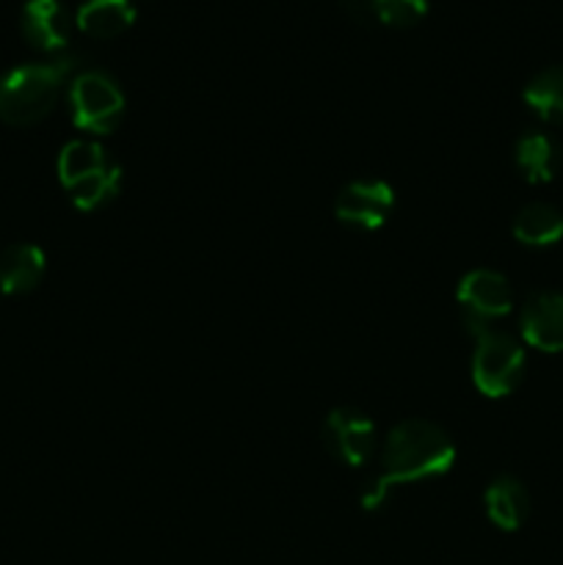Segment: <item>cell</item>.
I'll return each mask as SVG.
<instances>
[{"mask_svg":"<svg viewBox=\"0 0 563 565\" xmlns=\"http://www.w3.org/2000/svg\"><path fill=\"white\" fill-rule=\"evenodd\" d=\"M456 461V445L439 425L428 419H406L390 430L381 450V472L362 494L364 511H379L401 486L442 478Z\"/></svg>","mask_w":563,"mask_h":565,"instance_id":"cell-1","label":"cell"},{"mask_svg":"<svg viewBox=\"0 0 563 565\" xmlns=\"http://www.w3.org/2000/svg\"><path fill=\"white\" fill-rule=\"evenodd\" d=\"M75 70V58L61 55L44 64H25L0 77V121L11 127L39 125L53 114L61 88Z\"/></svg>","mask_w":563,"mask_h":565,"instance_id":"cell-2","label":"cell"},{"mask_svg":"<svg viewBox=\"0 0 563 565\" xmlns=\"http://www.w3.org/2000/svg\"><path fill=\"white\" fill-rule=\"evenodd\" d=\"M59 180L83 213L99 210L119 193L121 166L97 141H70L59 154Z\"/></svg>","mask_w":563,"mask_h":565,"instance_id":"cell-3","label":"cell"},{"mask_svg":"<svg viewBox=\"0 0 563 565\" xmlns=\"http://www.w3.org/2000/svg\"><path fill=\"white\" fill-rule=\"evenodd\" d=\"M475 353H472V384L480 395L491 397H508L517 392L522 384L524 367V348L513 340L506 331H495L491 326L486 329H475Z\"/></svg>","mask_w":563,"mask_h":565,"instance_id":"cell-4","label":"cell"},{"mask_svg":"<svg viewBox=\"0 0 563 565\" xmlns=\"http://www.w3.org/2000/svg\"><path fill=\"white\" fill-rule=\"evenodd\" d=\"M72 121L94 136H108L125 116V94L108 72H83L70 86Z\"/></svg>","mask_w":563,"mask_h":565,"instance_id":"cell-5","label":"cell"},{"mask_svg":"<svg viewBox=\"0 0 563 565\" xmlns=\"http://www.w3.org/2000/svg\"><path fill=\"white\" fill-rule=\"evenodd\" d=\"M458 307H461V320L469 331L486 329L491 320L502 318L513 309L511 285L502 274L489 268H475L458 281Z\"/></svg>","mask_w":563,"mask_h":565,"instance_id":"cell-6","label":"cell"},{"mask_svg":"<svg viewBox=\"0 0 563 565\" xmlns=\"http://www.w3.org/2000/svg\"><path fill=\"white\" fill-rule=\"evenodd\" d=\"M326 450L346 467H364L375 450V425L359 408L342 406L329 412L323 423Z\"/></svg>","mask_w":563,"mask_h":565,"instance_id":"cell-7","label":"cell"},{"mask_svg":"<svg viewBox=\"0 0 563 565\" xmlns=\"http://www.w3.org/2000/svg\"><path fill=\"white\" fill-rule=\"evenodd\" d=\"M395 207V191L384 180H357L348 182L334 202V215L340 224L353 230L373 232L384 226Z\"/></svg>","mask_w":563,"mask_h":565,"instance_id":"cell-8","label":"cell"},{"mask_svg":"<svg viewBox=\"0 0 563 565\" xmlns=\"http://www.w3.org/2000/svg\"><path fill=\"white\" fill-rule=\"evenodd\" d=\"M519 326L530 348L544 353H563V292H533L524 301Z\"/></svg>","mask_w":563,"mask_h":565,"instance_id":"cell-9","label":"cell"},{"mask_svg":"<svg viewBox=\"0 0 563 565\" xmlns=\"http://www.w3.org/2000/svg\"><path fill=\"white\" fill-rule=\"evenodd\" d=\"M22 33L28 44L44 53H59L70 44V17L61 0H28L22 9Z\"/></svg>","mask_w":563,"mask_h":565,"instance_id":"cell-10","label":"cell"},{"mask_svg":"<svg viewBox=\"0 0 563 565\" xmlns=\"http://www.w3.org/2000/svg\"><path fill=\"white\" fill-rule=\"evenodd\" d=\"M44 252L33 243H17L0 254V292L6 296H28L44 279Z\"/></svg>","mask_w":563,"mask_h":565,"instance_id":"cell-11","label":"cell"},{"mask_svg":"<svg viewBox=\"0 0 563 565\" xmlns=\"http://www.w3.org/2000/svg\"><path fill=\"white\" fill-rule=\"evenodd\" d=\"M486 516L495 527L506 530V533H513V530L522 527L528 522L530 513V494L517 478H497L495 483L486 489Z\"/></svg>","mask_w":563,"mask_h":565,"instance_id":"cell-12","label":"cell"},{"mask_svg":"<svg viewBox=\"0 0 563 565\" xmlns=\"http://www.w3.org/2000/svg\"><path fill=\"white\" fill-rule=\"evenodd\" d=\"M77 28L92 39H116L136 22V6L130 0H86L77 9Z\"/></svg>","mask_w":563,"mask_h":565,"instance_id":"cell-13","label":"cell"},{"mask_svg":"<svg viewBox=\"0 0 563 565\" xmlns=\"http://www.w3.org/2000/svg\"><path fill=\"white\" fill-rule=\"evenodd\" d=\"M517 158L519 171L530 185H546L555 180L557 166H561V149H557L555 138L546 132H524L517 141Z\"/></svg>","mask_w":563,"mask_h":565,"instance_id":"cell-14","label":"cell"},{"mask_svg":"<svg viewBox=\"0 0 563 565\" xmlns=\"http://www.w3.org/2000/svg\"><path fill=\"white\" fill-rule=\"evenodd\" d=\"M513 237L522 246L546 248L563 241V213L546 202H530L513 218Z\"/></svg>","mask_w":563,"mask_h":565,"instance_id":"cell-15","label":"cell"},{"mask_svg":"<svg viewBox=\"0 0 563 565\" xmlns=\"http://www.w3.org/2000/svg\"><path fill=\"white\" fill-rule=\"evenodd\" d=\"M524 103L539 119L563 125V64L539 72L524 86Z\"/></svg>","mask_w":563,"mask_h":565,"instance_id":"cell-16","label":"cell"},{"mask_svg":"<svg viewBox=\"0 0 563 565\" xmlns=\"http://www.w3.org/2000/svg\"><path fill=\"white\" fill-rule=\"evenodd\" d=\"M375 20L392 28H412L428 14V0H373Z\"/></svg>","mask_w":563,"mask_h":565,"instance_id":"cell-17","label":"cell"},{"mask_svg":"<svg viewBox=\"0 0 563 565\" xmlns=\"http://www.w3.org/2000/svg\"><path fill=\"white\" fill-rule=\"evenodd\" d=\"M342 9L353 17L357 22H373L375 20V9L373 0H340Z\"/></svg>","mask_w":563,"mask_h":565,"instance_id":"cell-18","label":"cell"}]
</instances>
